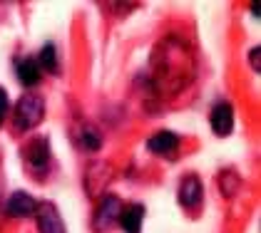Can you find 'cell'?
<instances>
[{
	"label": "cell",
	"mask_w": 261,
	"mask_h": 233,
	"mask_svg": "<svg viewBox=\"0 0 261 233\" xmlns=\"http://www.w3.org/2000/svg\"><path fill=\"white\" fill-rule=\"evenodd\" d=\"M45 119V99L38 92H25L15 107V129L30 132Z\"/></svg>",
	"instance_id": "obj_2"
},
{
	"label": "cell",
	"mask_w": 261,
	"mask_h": 233,
	"mask_svg": "<svg viewBox=\"0 0 261 233\" xmlns=\"http://www.w3.org/2000/svg\"><path fill=\"white\" fill-rule=\"evenodd\" d=\"M147 149H149L152 154L172 156L177 149H179V136L174 134V132H157L154 136H149Z\"/></svg>",
	"instance_id": "obj_9"
},
{
	"label": "cell",
	"mask_w": 261,
	"mask_h": 233,
	"mask_svg": "<svg viewBox=\"0 0 261 233\" xmlns=\"http://www.w3.org/2000/svg\"><path fill=\"white\" fill-rule=\"evenodd\" d=\"M35 218H38V231L40 233H67L65 221H62L58 206H55V203H50V201L38 203V209H35Z\"/></svg>",
	"instance_id": "obj_3"
},
{
	"label": "cell",
	"mask_w": 261,
	"mask_h": 233,
	"mask_svg": "<svg viewBox=\"0 0 261 233\" xmlns=\"http://www.w3.org/2000/svg\"><path fill=\"white\" fill-rule=\"evenodd\" d=\"M201 196H204V186H201V179L194 174L184 176L179 184V203L187 209H194L201 203Z\"/></svg>",
	"instance_id": "obj_6"
},
{
	"label": "cell",
	"mask_w": 261,
	"mask_h": 233,
	"mask_svg": "<svg viewBox=\"0 0 261 233\" xmlns=\"http://www.w3.org/2000/svg\"><path fill=\"white\" fill-rule=\"evenodd\" d=\"M120 226L124 233H142V221H144V206L142 203H132L120 211Z\"/></svg>",
	"instance_id": "obj_11"
},
{
	"label": "cell",
	"mask_w": 261,
	"mask_h": 233,
	"mask_svg": "<svg viewBox=\"0 0 261 233\" xmlns=\"http://www.w3.org/2000/svg\"><path fill=\"white\" fill-rule=\"evenodd\" d=\"M80 141L87 147V149H90V152H97V149L102 147V136L97 134L92 127H85V129H82V132H80Z\"/></svg>",
	"instance_id": "obj_13"
},
{
	"label": "cell",
	"mask_w": 261,
	"mask_h": 233,
	"mask_svg": "<svg viewBox=\"0 0 261 233\" xmlns=\"http://www.w3.org/2000/svg\"><path fill=\"white\" fill-rule=\"evenodd\" d=\"M25 159H28V164H30V169L38 174V171H45L47 166H50V144H47V139H38V141H33L30 147H28V152H25Z\"/></svg>",
	"instance_id": "obj_8"
},
{
	"label": "cell",
	"mask_w": 261,
	"mask_h": 233,
	"mask_svg": "<svg viewBox=\"0 0 261 233\" xmlns=\"http://www.w3.org/2000/svg\"><path fill=\"white\" fill-rule=\"evenodd\" d=\"M35 209H38V201L30 194H25V191H15V194L8 198V203H5V211H8V216H13V218L35 216Z\"/></svg>",
	"instance_id": "obj_7"
},
{
	"label": "cell",
	"mask_w": 261,
	"mask_h": 233,
	"mask_svg": "<svg viewBox=\"0 0 261 233\" xmlns=\"http://www.w3.org/2000/svg\"><path fill=\"white\" fill-rule=\"evenodd\" d=\"M259 47H256V50H251V65H254V67H256V72H259Z\"/></svg>",
	"instance_id": "obj_15"
},
{
	"label": "cell",
	"mask_w": 261,
	"mask_h": 233,
	"mask_svg": "<svg viewBox=\"0 0 261 233\" xmlns=\"http://www.w3.org/2000/svg\"><path fill=\"white\" fill-rule=\"evenodd\" d=\"M35 60H38V65H40L42 72L58 75V50H55V45H53V42H47L40 52H38V57Z\"/></svg>",
	"instance_id": "obj_12"
},
{
	"label": "cell",
	"mask_w": 261,
	"mask_h": 233,
	"mask_svg": "<svg viewBox=\"0 0 261 233\" xmlns=\"http://www.w3.org/2000/svg\"><path fill=\"white\" fill-rule=\"evenodd\" d=\"M15 77L20 79V84L25 87H35L42 77V70L35 57H20L15 62Z\"/></svg>",
	"instance_id": "obj_10"
},
{
	"label": "cell",
	"mask_w": 261,
	"mask_h": 233,
	"mask_svg": "<svg viewBox=\"0 0 261 233\" xmlns=\"http://www.w3.org/2000/svg\"><path fill=\"white\" fill-rule=\"evenodd\" d=\"M209 124L214 129V134L219 136H229L234 129V109L229 102H219L212 107V114H209Z\"/></svg>",
	"instance_id": "obj_5"
},
{
	"label": "cell",
	"mask_w": 261,
	"mask_h": 233,
	"mask_svg": "<svg viewBox=\"0 0 261 233\" xmlns=\"http://www.w3.org/2000/svg\"><path fill=\"white\" fill-rule=\"evenodd\" d=\"M5 114H8V95H5V90L0 87V124L5 122Z\"/></svg>",
	"instance_id": "obj_14"
},
{
	"label": "cell",
	"mask_w": 261,
	"mask_h": 233,
	"mask_svg": "<svg viewBox=\"0 0 261 233\" xmlns=\"http://www.w3.org/2000/svg\"><path fill=\"white\" fill-rule=\"evenodd\" d=\"M197 72L194 50L177 35H167L152 50V75L154 84L164 95H174L184 90Z\"/></svg>",
	"instance_id": "obj_1"
},
{
	"label": "cell",
	"mask_w": 261,
	"mask_h": 233,
	"mask_svg": "<svg viewBox=\"0 0 261 233\" xmlns=\"http://www.w3.org/2000/svg\"><path fill=\"white\" fill-rule=\"evenodd\" d=\"M120 211H122L120 198H115V196H105V198L100 201V206H97V211H95L92 226L100 228V231L112 228V226L117 223V218H120Z\"/></svg>",
	"instance_id": "obj_4"
}]
</instances>
